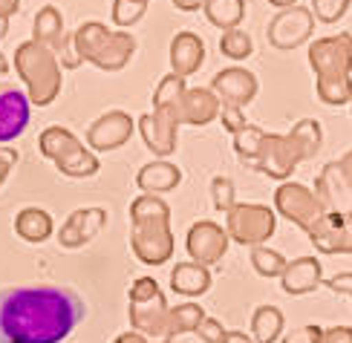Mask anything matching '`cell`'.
I'll use <instances>...</instances> for the list:
<instances>
[{
  "label": "cell",
  "mask_w": 352,
  "mask_h": 343,
  "mask_svg": "<svg viewBox=\"0 0 352 343\" xmlns=\"http://www.w3.org/2000/svg\"><path fill=\"white\" fill-rule=\"evenodd\" d=\"M14 69L26 84L29 104L35 107H50L61 96V64L50 47L38 41H23L14 49Z\"/></svg>",
  "instance_id": "cell-5"
},
{
  "label": "cell",
  "mask_w": 352,
  "mask_h": 343,
  "mask_svg": "<svg viewBox=\"0 0 352 343\" xmlns=\"http://www.w3.org/2000/svg\"><path fill=\"white\" fill-rule=\"evenodd\" d=\"M84 320V300L61 286L0 291V343H61Z\"/></svg>",
  "instance_id": "cell-1"
},
{
  "label": "cell",
  "mask_w": 352,
  "mask_h": 343,
  "mask_svg": "<svg viewBox=\"0 0 352 343\" xmlns=\"http://www.w3.org/2000/svg\"><path fill=\"white\" fill-rule=\"evenodd\" d=\"M197 335H199L205 343H223L226 335H228V329H223V323H219L217 318H208V315H205V320L197 326Z\"/></svg>",
  "instance_id": "cell-39"
},
{
  "label": "cell",
  "mask_w": 352,
  "mask_h": 343,
  "mask_svg": "<svg viewBox=\"0 0 352 343\" xmlns=\"http://www.w3.org/2000/svg\"><path fill=\"white\" fill-rule=\"evenodd\" d=\"M349 110H352V98H349Z\"/></svg>",
  "instance_id": "cell-52"
},
{
  "label": "cell",
  "mask_w": 352,
  "mask_h": 343,
  "mask_svg": "<svg viewBox=\"0 0 352 343\" xmlns=\"http://www.w3.org/2000/svg\"><path fill=\"white\" fill-rule=\"evenodd\" d=\"M320 142H324V136H320V124L315 118H303L292 127V133H263L257 156L248 168L286 182L300 162L318 156Z\"/></svg>",
  "instance_id": "cell-2"
},
{
  "label": "cell",
  "mask_w": 352,
  "mask_h": 343,
  "mask_svg": "<svg viewBox=\"0 0 352 343\" xmlns=\"http://www.w3.org/2000/svg\"><path fill=\"white\" fill-rule=\"evenodd\" d=\"M18 151H14V147H0V185L6 182V176L12 173V168L18 165Z\"/></svg>",
  "instance_id": "cell-42"
},
{
  "label": "cell",
  "mask_w": 352,
  "mask_h": 343,
  "mask_svg": "<svg viewBox=\"0 0 352 343\" xmlns=\"http://www.w3.org/2000/svg\"><path fill=\"white\" fill-rule=\"evenodd\" d=\"M52 52H55V58H58V64L67 67V69H76V67L81 64V58H78V52H76V41H72V32L64 35V41L58 43Z\"/></svg>",
  "instance_id": "cell-37"
},
{
  "label": "cell",
  "mask_w": 352,
  "mask_h": 343,
  "mask_svg": "<svg viewBox=\"0 0 352 343\" xmlns=\"http://www.w3.org/2000/svg\"><path fill=\"white\" fill-rule=\"evenodd\" d=\"M228 231H223V225H217L211 219H202V222H194L188 231V240H185V248L190 254V263H199V265H214L226 257L228 251Z\"/></svg>",
  "instance_id": "cell-13"
},
{
  "label": "cell",
  "mask_w": 352,
  "mask_h": 343,
  "mask_svg": "<svg viewBox=\"0 0 352 343\" xmlns=\"http://www.w3.org/2000/svg\"><path fill=\"white\" fill-rule=\"evenodd\" d=\"M151 0H113V23L116 26H133L144 18Z\"/></svg>",
  "instance_id": "cell-34"
},
{
  "label": "cell",
  "mask_w": 352,
  "mask_h": 343,
  "mask_svg": "<svg viewBox=\"0 0 352 343\" xmlns=\"http://www.w3.org/2000/svg\"><path fill=\"white\" fill-rule=\"evenodd\" d=\"M170 208L162 197L142 193L130 205V248L144 265H165L173 257Z\"/></svg>",
  "instance_id": "cell-3"
},
{
  "label": "cell",
  "mask_w": 352,
  "mask_h": 343,
  "mask_svg": "<svg viewBox=\"0 0 352 343\" xmlns=\"http://www.w3.org/2000/svg\"><path fill=\"white\" fill-rule=\"evenodd\" d=\"M211 89L223 104L243 110L257 96V78H254V72H248L243 67H228V69H219L211 78Z\"/></svg>",
  "instance_id": "cell-16"
},
{
  "label": "cell",
  "mask_w": 352,
  "mask_h": 343,
  "mask_svg": "<svg viewBox=\"0 0 352 343\" xmlns=\"http://www.w3.org/2000/svg\"><path fill=\"white\" fill-rule=\"evenodd\" d=\"M205 61V43L199 35L194 32H176V38L170 41V69L173 76L188 78L202 67Z\"/></svg>",
  "instance_id": "cell-20"
},
{
  "label": "cell",
  "mask_w": 352,
  "mask_h": 343,
  "mask_svg": "<svg viewBox=\"0 0 352 343\" xmlns=\"http://www.w3.org/2000/svg\"><path fill=\"white\" fill-rule=\"evenodd\" d=\"M277 225V217L269 205H257V202H237L226 214V231H228V240L248 245V248H257L269 240L274 234Z\"/></svg>",
  "instance_id": "cell-9"
},
{
  "label": "cell",
  "mask_w": 352,
  "mask_h": 343,
  "mask_svg": "<svg viewBox=\"0 0 352 343\" xmlns=\"http://www.w3.org/2000/svg\"><path fill=\"white\" fill-rule=\"evenodd\" d=\"M324 283V272L315 257H298L286 263V272L280 274V289L286 294H309Z\"/></svg>",
  "instance_id": "cell-21"
},
{
  "label": "cell",
  "mask_w": 352,
  "mask_h": 343,
  "mask_svg": "<svg viewBox=\"0 0 352 343\" xmlns=\"http://www.w3.org/2000/svg\"><path fill=\"white\" fill-rule=\"evenodd\" d=\"M205 18H208L217 29H237L240 21L245 18V3L243 0H205Z\"/></svg>",
  "instance_id": "cell-28"
},
{
  "label": "cell",
  "mask_w": 352,
  "mask_h": 343,
  "mask_svg": "<svg viewBox=\"0 0 352 343\" xmlns=\"http://www.w3.org/2000/svg\"><path fill=\"white\" fill-rule=\"evenodd\" d=\"M252 265L260 277H280L286 272V260L280 251L266 248V245H257L252 248Z\"/></svg>",
  "instance_id": "cell-31"
},
{
  "label": "cell",
  "mask_w": 352,
  "mask_h": 343,
  "mask_svg": "<svg viewBox=\"0 0 352 343\" xmlns=\"http://www.w3.org/2000/svg\"><path fill=\"white\" fill-rule=\"evenodd\" d=\"M349 297H352V291H349Z\"/></svg>",
  "instance_id": "cell-53"
},
{
  "label": "cell",
  "mask_w": 352,
  "mask_h": 343,
  "mask_svg": "<svg viewBox=\"0 0 352 343\" xmlns=\"http://www.w3.org/2000/svg\"><path fill=\"white\" fill-rule=\"evenodd\" d=\"M173 6L182 9V12H197L205 6V0H173Z\"/></svg>",
  "instance_id": "cell-45"
},
{
  "label": "cell",
  "mask_w": 352,
  "mask_h": 343,
  "mask_svg": "<svg viewBox=\"0 0 352 343\" xmlns=\"http://www.w3.org/2000/svg\"><path fill=\"white\" fill-rule=\"evenodd\" d=\"M179 182H182V170L176 165H170V162H165V159L144 165L136 176V185L144 193H153V197H159V193H165V190H173Z\"/></svg>",
  "instance_id": "cell-24"
},
{
  "label": "cell",
  "mask_w": 352,
  "mask_h": 343,
  "mask_svg": "<svg viewBox=\"0 0 352 343\" xmlns=\"http://www.w3.org/2000/svg\"><path fill=\"white\" fill-rule=\"evenodd\" d=\"M269 3H272L274 9H292V6L298 3V0H269Z\"/></svg>",
  "instance_id": "cell-49"
},
{
  "label": "cell",
  "mask_w": 352,
  "mask_h": 343,
  "mask_svg": "<svg viewBox=\"0 0 352 343\" xmlns=\"http://www.w3.org/2000/svg\"><path fill=\"white\" fill-rule=\"evenodd\" d=\"M312 29H315L312 9L292 6V9H280L274 14L269 29H266V38L274 49H295L300 43L309 41Z\"/></svg>",
  "instance_id": "cell-12"
},
{
  "label": "cell",
  "mask_w": 352,
  "mask_h": 343,
  "mask_svg": "<svg viewBox=\"0 0 352 343\" xmlns=\"http://www.w3.org/2000/svg\"><path fill=\"white\" fill-rule=\"evenodd\" d=\"M104 222H107L104 208H78V211L67 217L61 231H58V243L64 248H81L96 240L98 231L104 228Z\"/></svg>",
  "instance_id": "cell-17"
},
{
  "label": "cell",
  "mask_w": 352,
  "mask_h": 343,
  "mask_svg": "<svg viewBox=\"0 0 352 343\" xmlns=\"http://www.w3.org/2000/svg\"><path fill=\"white\" fill-rule=\"evenodd\" d=\"M55 231L52 217L43 211V208H23V211L14 217V234L26 243H43L50 240Z\"/></svg>",
  "instance_id": "cell-25"
},
{
  "label": "cell",
  "mask_w": 352,
  "mask_h": 343,
  "mask_svg": "<svg viewBox=\"0 0 352 343\" xmlns=\"http://www.w3.org/2000/svg\"><path fill=\"white\" fill-rule=\"evenodd\" d=\"M327 286H329L332 291H344V294H349V291H352V272H346V274H335L332 280H327Z\"/></svg>",
  "instance_id": "cell-43"
},
{
  "label": "cell",
  "mask_w": 352,
  "mask_h": 343,
  "mask_svg": "<svg viewBox=\"0 0 352 343\" xmlns=\"http://www.w3.org/2000/svg\"><path fill=\"white\" fill-rule=\"evenodd\" d=\"M133 118L124 110H110L104 115H98L87 130V144L96 151H119L133 136Z\"/></svg>",
  "instance_id": "cell-15"
},
{
  "label": "cell",
  "mask_w": 352,
  "mask_h": 343,
  "mask_svg": "<svg viewBox=\"0 0 352 343\" xmlns=\"http://www.w3.org/2000/svg\"><path fill=\"white\" fill-rule=\"evenodd\" d=\"M72 41H76V52L81 61L93 64L104 72H119L130 64V58L136 52V38L130 32H113L104 23L98 21H87L81 23L76 32H72Z\"/></svg>",
  "instance_id": "cell-6"
},
{
  "label": "cell",
  "mask_w": 352,
  "mask_h": 343,
  "mask_svg": "<svg viewBox=\"0 0 352 343\" xmlns=\"http://www.w3.org/2000/svg\"><path fill=\"white\" fill-rule=\"evenodd\" d=\"M283 332V311L277 306H260L252 318V340L254 343H274Z\"/></svg>",
  "instance_id": "cell-29"
},
{
  "label": "cell",
  "mask_w": 352,
  "mask_h": 343,
  "mask_svg": "<svg viewBox=\"0 0 352 343\" xmlns=\"http://www.w3.org/2000/svg\"><path fill=\"white\" fill-rule=\"evenodd\" d=\"M18 9H21V0H0V18H6V21H9Z\"/></svg>",
  "instance_id": "cell-44"
},
{
  "label": "cell",
  "mask_w": 352,
  "mask_h": 343,
  "mask_svg": "<svg viewBox=\"0 0 352 343\" xmlns=\"http://www.w3.org/2000/svg\"><path fill=\"white\" fill-rule=\"evenodd\" d=\"M202 320H205V309H199L197 303H179L176 309H170V332H173V338L197 332V326Z\"/></svg>",
  "instance_id": "cell-30"
},
{
  "label": "cell",
  "mask_w": 352,
  "mask_h": 343,
  "mask_svg": "<svg viewBox=\"0 0 352 343\" xmlns=\"http://www.w3.org/2000/svg\"><path fill=\"white\" fill-rule=\"evenodd\" d=\"M223 343H254V340L248 338V335H243V332H228Z\"/></svg>",
  "instance_id": "cell-47"
},
{
  "label": "cell",
  "mask_w": 352,
  "mask_h": 343,
  "mask_svg": "<svg viewBox=\"0 0 352 343\" xmlns=\"http://www.w3.org/2000/svg\"><path fill=\"white\" fill-rule=\"evenodd\" d=\"M252 49H254V43L243 29H228V32H223V38H219V52L231 58V61H243V58L252 55Z\"/></svg>",
  "instance_id": "cell-33"
},
{
  "label": "cell",
  "mask_w": 352,
  "mask_h": 343,
  "mask_svg": "<svg viewBox=\"0 0 352 343\" xmlns=\"http://www.w3.org/2000/svg\"><path fill=\"white\" fill-rule=\"evenodd\" d=\"M6 72H9V61H6V55L0 52V76H6Z\"/></svg>",
  "instance_id": "cell-51"
},
{
  "label": "cell",
  "mask_w": 352,
  "mask_h": 343,
  "mask_svg": "<svg viewBox=\"0 0 352 343\" xmlns=\"http://www.w3.org/2000/svg\"><path fill=\"white\" fill-rule=\"evenodd\" d=\"M214 118H219V98L214 96V89L211 87L185 89V98H182V124L205 127V124H211Z\"/></svg>",
  "instance_id": "cell-22"
},
{
  "label": "cell",
  "mask_w": 352,
  "mask_h": 343,
  "mask_svg": "<svg viewBox=\"0 0 352 343\" xmlns=\"http://www.w3.org/2000/svg\"><path fill=\"white\" fill-rule=\"evenodd\" d=\"M32 41L43 43V47H50V49H55L58 43L64 41V18H61V12H58L55 6H43L35 14V21H32Z\"/></svg>",
  "instance_id": "cell-26"
},
{
  "label": "cell",
  "mask_w": 352,
  "mask_h": 343,
  "mask_svg": "<svg viewBox=\"0 0 352 343\" xmlns=\"http://www.w3.org/2000/svg\"><path fill=\"white\" fill-rule=\"evenodd\" d=\"M320 326H303L298 332H289L283 343H320Z\"/></svg>",
  "instance_id": "cell-40"
},
{
  "label": "cell",
  "mask_w": 352,
  "mask_h": 343,
  "mask_svg": "<svg viewBox=\"0 0 352 343\" xmlns=\"http://www.w3.org/2000/svg\"><path fill=\"white\" fill-rule=\"evenodd\" d=\"M338 165H341V168H344V170L352 176V147H349V151H346V153L338 159Z\"/></svg>",
  "instance_id": "cell-48"
},
{
  "label": "cell",
  "mask_w": 352,
  "mask_h": 343,
  "mask_svg": "<svg viewBox=\"0 0 352 343\" xmlns=\"http://www.w3.org/2000/svg\"><path fill=\"white\" fill-rule=\"evenodd\" d=\"M219 122H223V127L231 133V136L234 133H240L248 124L240 107H231V104H223V101H219Z\"/></svg>",
  "instance_id": "cell-38"
},
{
  "label": "cell",
  "mask_w": 352,
  "mask_h": 343,
  "mask_svg": "<svg viewBox=\"0 0 352 343\" xmlns=\"http://www.w3.org/2000/svg\"><path fill=\"white\" fill-rule=\"evenodd\" d=\"M211 202H214V208L217 211H223V214H228L234 205V182L228 176H214L211 179Z\"/></svg>",
  "instance_id": "cell-35"
},
{
  "label": "cell",
  "mask_w": 352,
  "mask_h": 343,
  "mask_svg": "<svg viewBox=\"0 0 352 343\" xmlns=\"http://www.w3.org/2000/svg\"><path fill=\"white\" fill-rule=\"evenodd\" d=\"M170 289L185 297H199L211 289V272L199 263H176L170 272Z\"/></svg>",
  "instance_id": "cell-23"
},
{
  "label": "cell",
  "mask_w": 352,
  "mask_h": 343,
  "mask_svg": "<svg viewBox=\"0 0 352 343\" xmlns=\"http://www.w3.org/2000/svg\"><path fill=\"white\" fill-rule=\"evenodd\" d=\"M113 343H148V338H142L139 332H124V335H119Z\"/></svg>",
  "instance_id": "cell-46"
},
{
  "label": "cell",
  "mask_w": 352,
  "mask_h": 343,
  "mask_svg": "<svg viewBox=\"0 0 352 343\" xmlns=\"http://www.w3.org/2000/svg\"><path fill=\"white\" fill-rule=\"evenodd\" d=\"M320 343H352V326H329L320 332Z\"/></svg>",
  "instance_id": "cell-41"
},
{
  "label": "cell",
  "mask_w": 352,
  "mask_h": 343,
  "mask_svg": "<svg viewBox=\"0 0 352 343\" xmlns=\"http://www.w3.org/2000/svg\"><path fill=\"white\" fill-rule=\"evenodd\" d=\"M185 78L179 76H165L159 81L156 93H153V110H162V113H170L182 122V98H185Z\"/></svg>",
  "instance_id": "cell-27"
},
{
  "label": "cell",
  "mask_w": 352,
  "mask_h": 343,
  "mask_svg": "<svg viewBox=\"0 0 352 343\" xmlns=\"http://www.w3.org/2000/svg\"><path fill=\"white\" fill-rule=\"evenodd\" d=\"M312 14L318 21H324V23H335V21H341L346 9H349V0H312Z\"/></svg>",
  "instance_id": "cell-36"
},
{
  "label": "cell",
  "mask_w": 352,
  "mask_h": 343,
  "mask_svg": "<svg viewBox=\"0 0 352 343\" xmlns=\"http://www.w3.org/2000/svg\"><path fill=\"white\" fill-rule=\"evenodd\" d=\"M309 67L315 69L318 98L329 107H341L352 98V35L338 32L318 38L309 47Z\"/></svg>",
  "instance_id": "cell-4"
},
{
  "label": "cell",
  "mask_w": 352,
  "mask_h": 343,
  "mask_svg": "<svg viewBox=\"0 0 352 343\" xmlns=\"http://www.w3.org/2000/svg\"><path fill=\"white\" fill-rule=\"evenodd\" d=\"M309 243L320 254H352V219L327 214L309 231Z\"/></svg>",
  "instance_id": "cell-18"
},
{
  "label": "cell",
  "mask_w": 352,
  "mask_h": 343,
  "mask_svg": "<svg viewBox=\"0 0 352 343\" xmlns=\"http://www.w3.org/2000/svg\"><path fill=\"white\" fill-rule=\"evenodd\" d=\"M127 315L133 332L148 338V343H170V306L153 277H139L127 291Z\"/></svg>",
  "instance_id": "cell-7"
},
{
  "label": "cell",
  "mask_w": 352,
  "mask_h": 343,
  "mask_svg": "<svg viewBox=\"0 0 352 343\" xmlns=\"http://www.w3.org/2000/svg\"><path fill=\"white\" fill-rule=\"evenodd\" d=\"M263 133H266V130H260L254 124H245L240 133H234V153H237V159L243 162L245 168L252 165L254 156H257V147H260Z\"/></svg>",
  "instance_id": "cell-32"
},
{
  "label": "cell",
  "mask_w": 352,
  "mask_h": 343,
  "mask_svg": "<svg viewBox=\"0 0 352 343\" xmlns=\"http://www.w3.org/2000/svg\"><path fill=\"white\" fill-rule=\"evenodd\" d=\"M179 118L170 115V113H162V110H153V113H144L139 118V133L148 151L159 159H165L176 151V142H179Z\"/></svg>",
  "instance_id": "cell-14"
},
{
  "label": "cell",
  "mask_w": 352,
  "mask_h": 343,
  "mask_svg": "<svg viewBox=\"0 0 352 343\" xmlns=\"http://www.w3.org/2000/svg\"><path fill=\"white\" fill-rule=\"evenodd\" d=\"M29 96L18 87H0V142H14L29 124Z\"/></svg>",
  "instance_id": "cell-19"
},
{
  "label": "cell",
  "mask_w": 352,
  "mask_h": 343,
  "mask_svg": "<svg viewBox=\"0 0 352 343\" xmlns=\"http://www.w3.org/2000/svg\"><path fill=\"white\" fill-rule=\"evenodd\" d=\"M38 151L55 162V168L69 179H90L98 173V159L67 127H47L38 139Z\"/></svg>",
  "instance_id": "cell-8"
},
{
  "label": "cell",
  "mask_w": 352,
  "mask_h": 343,
  "mask_svg": "<svg viewBox=\"0 0 352 343\" xmlns=\"http://www.w3.org/2000/svg\"><path fill=\"white\" fill-rule=\"evenodd\" d=\"M274 211L280 217H286L289 222H295V225L303 228L306 234L327 217L324 205H320V199L315 197V190H309L300 182H283L274 190Z\"/></svg>",
  "instance_id": "cell-10"
},
{
  "label": "cell",
  "mask_w": 352,
  "mask_h": 343,
  "mask_svg": "<svg viewBox=\"0 0 352 343\" xmlns=\"http://www.w3.org/2000/svg\"><path fill=\"white\" fill-rule=\"evenodd\" d=\"M315 197L320 199L327 214L352 219V176L338 165L329 162L315 179Z\"/></svg>",
  "instance_id": "cell-11"
},
{
  "label": "cell",
  "mask_w": 352,
  "mask_h": 343,
  "mask_svg": "<svg viewBox=\"0 0 352 343\" xmlns=\"http://www.w3.org/2000/svg\"><path fill=\"white\" fill-rule=\"evenodd\" d=\"M9 35V21L6 18H0V41H3Z\"/></svg>",
  "instance_id": "cell-50"
}]
</instances>
